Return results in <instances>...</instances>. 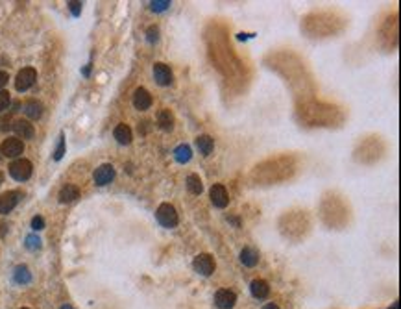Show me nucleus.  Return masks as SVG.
Here are the masks:
<instances>
[{
  "label": "nucleus",
  "instance_id": "obj_12",
  "mask_svg": "<svg viewBox=\"0 0 401 309\" xmlns=\"http://www.w3.org/2000/svg\"><path fill=\"white\" fill-rule=\"evenodd\" d=\"M250 293L253 295V298L263 300V298H266V296L270 295V287H268V283L265 280H253L250 283Z\"/></svg>",
  "mask_w": 401,
  "mask_h": 309
},
{
  "label": "nucleus",
  "instance_id": "obj_15",
  "mask_svg": "<svg viewBox=\"0 0 401 309\" xmlns=\"http://www.w3.org/2000/svg\"><path fill=\"white\" fill-rule=\"evenodd\" d=\"M240 261H242L244 267H255L259 263V252L252 246H246L240 252Z\"/></svg>",
  "mask_w": 401,
  "mask_h": 309
},
{
  "label": "nucleus",
  "instance_id": "obj_5",
  "mask_svg": "<svg viewBox=\"0 0 401 309\" xmlns=\"http://www.w3.org/2000/svg\"><path fill=\"white\" fill-rule=\"evenodd\" d=\"M0 152L6 156V158H19L20 154L24 152V143L17 137H7L2 146H0Z\"/></svg>",
  "mask_w": 401,
  "mask_h": 309
},
{
  "label": "nucleus",
  "instance_id": "obj_18",
  "mask_svg": "<svg viewBox=\"0 0 401 309\" xmlns=\"http://www.w3.org/2000/svg\"><path fill=\"white\" fill-rule=\"evenodd\" d=\"M24 113L28 118L35 120V118H39L43 115V105H41V102H37V100H30V102H26V105H24Z\"/></svg>",
  "mask_w": 401,
  "mask_h": 309
},
{
  "label": "nucleus",
  "instance_id": "obj_35",
  "mask_svg": "<svg viewBox=\"0 0 401 309\" xmlns=\"http://www.w3.org/2000/svg\"><path fill=\"white\" fill-rule=\"evenodd\" d=\"M20 309H28V308H20Z\"/></svg>",
  "mask_w": 401,
  "mask_h": 309
},
{
  "label": "nucleus",
  "instance_id": "obj_29",
  "mask_svg": "<svg viewBox=\"0 0 401 309\" xmlns=\"http://www.w3.org/2000/svg\"><path fill=\"white\" fill-rule=\"evenodd\" d=\"M69 6H71L72 13L80 15V11H82V4H80V2H69Z\"/></svg>",
  "mask_w": 401,
  "mask_h": 309
},
{
  "label": "nucleus",
  "instance_id": "obj_14",
  "mask_svg": "<svg viewBox=\"0 0 401 309\" xmlns=\"http://www.w3.org/2000/svg\"><path fill=\"white\" fill-rule=\"evenodd\" d=\"M78 197H80V189H78L76 185L67 184L65 187H61V191H59V202H61V204L74 202Z\"/></svg>",
  "mask_w": 401,
  "mask_h": 309
},
{
  "label": "nucleus",
  "instance_id": "obj_22",
  "mask_svg": "<svg viewBox=\"0 0 401 309\" xmlns=\"http://www.w3.org/2000/svg\"><path fill=\"white\" fill-rule=\"evenodd\" d=\"M30 280H32V274L28 272V269H26L24 265H20V267L15 269V282L17 283H28Z\"/></svg>",
  "mask_w": 401,
  "mask_h": 309
},
{
  "label": "nucleus",
  "instance_id": "obj_32",
  "mask_svg": "<svg viewBox=\"0 0 401 309\" xmlns=\"http://www.w3.org/2000/svg\"><path fill=\"white\" fill-rule=\"evenodd\" d=\"M263 309H279V306H276V304H266Z\"/></svg>",
  "mask_w": 401,
  "mask_h": 309
},
{
  "label": "nucleus",
  "instance_id": "obj_28",
  "mask_svg": "<svg viewBox=\"0 0 401 309\" xmlns=\"http://www.w3.org/2000/svg\"><path fill=\"white\" fill-rule=\"evenodd\" d=\"M146 35H148V41L150 43H155V41L159 39V30L155 26H152V28H148V32H146Z\"/></svg>",
  "mask_w": 401,
  "mask_h": 309
},
{
  "label": "nucleus",
  "instance_id": "obj_3",
  "mask_svg": "<svg viewBox=\"0 0 401 309\" xmlns=\"http://www.w3.org/2000/svg\"><path fill=\"white\" fill-rule=\"evenodd\" d=\"M35 80H37V73H35V69L32 67H26L22 71H19L17 74V80H15V89L17 91H28L30 87L35 84Z\"/></svg>",
  "mask_w": 401,
  "mask_h": 309
},
{
  "label": "nucleus",
  "instance_id": "obj_34",
  "mask_svg": "<svg viewBox=\"0 0 401 309\" xmlns=\"http://www.w3.org/2000/svg\"><path fill=\"white\" fill-rule=\"evenodd\" d=\"M0 184H2V174H0Z\"/></svg>",
  "mask_w": 401,
  "mask_h": 309
},
{
  "label": "nucleus",
  "instance_id": "obj_13",
  "mask_svg": "<svg viewBox=\"0 0 401 309\" xmlns=\"http://www.w3.org/2000/svg\"><path fill=\"white\" fill-rule=\"evenodd\" d=\"M13 130H15V133H17L20 139H32L33 133H35L33 124L28 122V120H15V122H13Z\"/></svg>",
  "mask_w": 401,
  "mask_h": 309
},
{
  "label": "nucleus",
  "instance_id": "obj_24",
  "mask_svg": "<svg viewBox=\"0 0 401 309\" xmlns=\"http://www.w3.org/2000/svg\"><path fill=\"white\" fill-rule=\"evenodd\" d=\"M168 6H170L168 0H157V2H152V4H150V7H152L154 11H165V9H168Z\"/></svg>",
  "mask_w": 401,
  "mask_h": 309
},
{
  "label": "nucleus",
  "instance_id": "obj_11",
  "mask_svg": "<svg viewBox=\"0 0 401 309\" xmlns=\"http://www.w3.org/2000/svg\"><path fill=\"white\" fill-rule=\"evenodd\" d=\"M133 105H135L139 111H144L152 105V95H150L144 87H139L133 95Z\"/></svg>",
  "mask_w": 401,
  "mask_h": 309
},
{
  "label": "nucleus",
  "instance_id": "obj_27",
  "mask_svg": "<svg viewBox=\"0 0 401 309\" xmlns=\"http://www.w3.org/2000/svg\"><path fill=\"white\" fill-rule=\"evenodd\" d=\"M32 228H33V230H35V231L43 230V228H45V218L39 217V215H37V217H33V218H32Z\"/></svg>",
  "mask_w": 401,
  "mask_h": 309
},
{
  "label": "nucleus",
  "instance_id": "obj_10",
  "mask_svg": "<svg viewBox=\"0 0 401 309\" xmlns=\"http://www.w3.org/2000/svg\"><path fill=\"white\" fill-rule=\"evenodd\" d=\"M211 202H213L214 207H220V209H224L229 202V197H227V191L224 185H213L211 187Z\"/></svg>",
  "mask_w": 401,
  "mask_h": 309
},
{
  "label": "nucleus",
  "instance_id": "obj_16",
  "mask_svg": "<svg viewBox=\"0 0 401 309\" xmlns=\"http://www.w3.org/2000/svg\"><path fill=\"white\" fill-rule=\"evenodd\" d=\"M157 124L161 130L165 132H170L174 128V115L170 113V109H161L159 115H157Z\"/></svg>",
  "mask_w": 401,
  "mask_h": 309
},
{
  "label": "nucleus",
  "instance_id": "obj_7",
  "mask_svg": "<svg viewBox=\"0 0 401 309\" xmlns=\"http://www.w3.org/2000/svg\"><path fill=\"white\" fill-rule=\"evenodd\" d=\"M20 197H22V195H20L19 191L2 193V195H0V213H2V215H6V213L13 211V207L19 204Z\"/></svg>",
  "mask_w": 401,
  "mask_h": 309
},
{
  "label": "nucleus",
  "instance_id": "obj_26",
  "mask_svg": "<svg viewBox=\"0 0 401 309\" xmlns=\"http://www.w3.org/2000/svg\"><path fill=\"white\" fill-rule=\"evenodd\" d=\"M63 152H65V139H63V135H61V137H59V143H58V148H56V152H54V159L59 161V159L63 158Z\"/></svg>",
  "mask_w": 401,
  "mask_h": 309
},
{
  "label": "nucleus",
  "instance_id": "obj_8",
  "mask_svg": "<svg viewBox=\"0 0 401 309\" xmlns=\"http://www.w3.org/2000/svg\"><path fill=\"white\" fill-rule=\"evenodd\" d=\"M154 78L159 86H170L172 80H174V74L170 71V67L165 65V63H155L154 65Z\"/></svg>",
  "mask_w": 401,
  "mask_h": 309
},
{
  "label": "nucleus",
  "instance_id": "obj_4",
  "mask_svg": "<svg viewBox=\"0 0 401 309\" xmlns=\"http://www.w3.org/2000/svg\"><path fill=\"white\" fill-rule=\"evenodd\" d=\"M193 267L201 276H211L214 272V259L209 254H200V256L194 257Z\"/></svg>",
  "mask_w": 401,
  "mask_h": 309
},
{
  "label": "nucleus",
  "instance_id": "obj_20",
  "mask_svg": "<svg viewBox=\"0 0 401 309\" xmlns=\"http://www.w3.org/2000/svg\"><path fill=\"white\" fill-rule=\"evenodd\" d=\"M174 158L178 163H189L191 158H193V150H191V146L189 145H180L178 148L174 150Z\"/></svg>",
  "mask_w": 401,
  "mask_h": 309
},
{
  "label": "nucleus",
  "instance_id": "obj_25",
  "mask_svg": "<svg viewBox=\"0 0 401 309\" xmlns=\"http://www.w3.org/2000/svg\"><path fill=\"white\" fill-rule=\"evenodd\" d=\"M26 246L30 248V250H35V248H39L41 246V239L35 235H28L26 237Z\"/></svg>",
  "mask_w": 401,
  "mask_h": 309
},
{
  "label": "nucleus",
  "instance_id": "obj_21",
  "mask_svg": "<svg viewBox=\"0 0 401 309\" xmlns=\"http://www.w3.org/2000/svg\"><path fill=\"white\" fill-rule=\"evenodd\" d=\"M187 187L189 191L193 193V195H201L203 191V185H201V180L198 174H189L187 176Z\"/></svg>",
  "mask_w": 401,
  "mask_h": 309
},
{
  "label": "nucleus",
  "instance_id": "obj_2",
  "mask_svg": "<svg viewBox=\"0 0 401 309\" xmlns=\"http://www.w3.org/2000/svg\"><path fill=\"white\" fill-rule=\"evenodd\" d=\"M32 171H33V167L28 159H17V161H13V163L9 165V174H11V178L17 180V182H26L28 178L32 176Z\"/></svg>",
  "mask_w": 401,
  "mask_h": 309
},
{
  "label": "nucleus",
  "instance_id": "obj_31",
  "mask_svg": "<svg viewBox=\"0 0 401 309\" xmlns=\"http://www.w3.org/2000/svg\"><path fill=\"white\" fill-rule=\"evenodd\" d=\"M7 80H9V76H7V73H0V91H2V87L7 84Z\"/></svg>",
  "mask_w": 401,
  "mask_h": 309
},
{
  "label": "nucleus",
  "instance_id": "obj_9",
  "mask_svg": "<svg viewBox=\"0 0 401 309\" xmlns=\"http://www.w3.org/2000/svg\"><path fill=\"white\" fill-rule=\"evenodd\" d=\"M113 178H115V169H113V165H109V163L100 165L97 171H95V182H97V185L111 184Z\"/></svg>",
  "mask_w": 401,
  "mask_h": 309
},
{
  "label": "nucleus",
  "instance_id": "obj_6",
  "mask_svg": "<svg viewBox=\"0 0 401 309\" xmlns=\"http://www.w3.org/2000/svg\"><path fill=\"white\" fill-rule=\"evenodd\" d=\"M214 304L218 309H233L237 304V295L229 289H220L214 295Z\"/></svg>",
  "mask_w": 401,
  "mask_h": 309
},
{
  "label": "nucleus",
  "instance_id": "obj_17",
  "mask_svg": "<svg viewBox=\"0 0 401 309\" xmlns=\"http://www.w3.org/2000/svg\"><path fill=\"white\" fill-rule=\"evenodd\" d=\"M113 135H115V139L120 143V145H129L131 143V128H129L128 124H118L115 128V132H113Z\"/></svg>",
  "mask_w": 401,
  "mask_h": 309
},
{
  "label": "nucleus",
  "instance_id": "obj_30",
  "mask_svg": "<svg viewBox=\"0 0 401 309\" xmlns=\"http://www.w3.org/2000/svg\"><path fill=\"white\" fill-rule=\"evenodd\" d=\"M9 128H11V126H9V117L0 118V130L6 132V130H9Z\"/></svg>",
  "mask_w": 401,
  "mask_h": 309
},
{
  "label": "nucleus",
  "instance_id": "obj_23",
  "mask_svg": "<svg viewBox=\"0 0 401 309\" xmlns=\"http://www.w3.org/2000/svg\"><path fill=\"white\" fill-rule=\"evenodd\" d=\"M9 102H11V99H9V93L7 91H0V113L6 111L7 107H9Z\"/></svg>",
  "mask_w": 401,
  "mask_h": 309
},
{
  "label": "nucleus",
  "instance_id": "obj_19",
  "mask_svg": "<svg viewBox=\"0 0 401 309\" xmlns=\"http://www.w3.org/2000/svg\"><path fill=\"white\" fill-rule=\"evenodd\" d=\"M196 146H198V150H200L203 156H209L214 148V143L209 135H200V137L196 139Z\"/></svg>",
  "mask_w": 401,
  "mask_h": 309
},
{
  "label": "nucleus",
  "instance_id": "obj_1",
  "mask_svg": "<svg viewBox=\"0 0 401 309\" xmlns=\"http://www.w3.org/2000/svg\"><path fill=\"white\" fill-rule=\"evenodd\" d=\"M155 217H157L159 224L165 226V228H176V226H178V213H176V207L172 204L159 206Z\"/></svg>",
  "mask_w": 401,
  "mask_h": 309
},
{
  "label": "nucleus",
  "instance_id": "obj_33",
  "mask_svg": "<svg viewBox=\"0 0 401 309\" xmlns=\"http://www.w3.org/2000/svg\"><path fill=\"white\" fill-rule=\"evenodd\" d=\"M59 309H74V308H72V306H67V304H65V306H61V308H59Z\"/></svg>",
  "mask_w": 401,
  "mask_h": 309
}]
</instances>
